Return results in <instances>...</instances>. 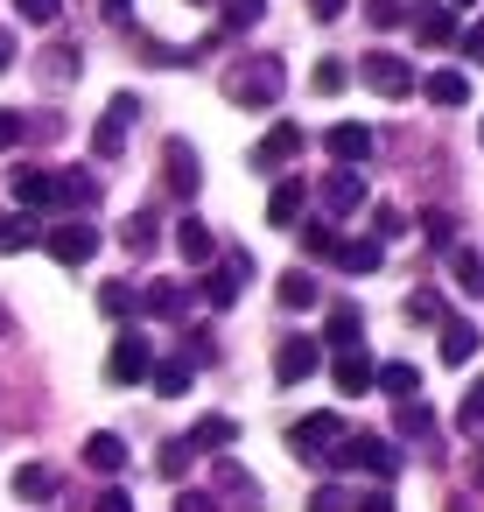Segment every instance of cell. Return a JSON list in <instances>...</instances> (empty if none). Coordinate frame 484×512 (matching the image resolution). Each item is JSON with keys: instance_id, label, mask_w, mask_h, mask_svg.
<instances>
[{"instance_id": "cell-1", "label": "cell", "mask_w": 484, "mask_h": 512, "mask_svg": "<svg viewBox=\"0 0 484 512\" xmlns=\"http://www.w3.org/2000/svg\"><path fill=\"white\" fill-rule=\"evenodd\" d=\"M281 85H288L281 57H253V64H232V71H225V99L246 106V113H253V106H274Z\"/></svg>"}, {"instance_id": "cell-2", "label": "cell", "mask_w": 484, "mask_h": 512, "mask_svg": "<svg viewBox=\"0 0 484 512\" xmlns=\"http://www.w3.org/2000/svg\"><path fill=\"white\" fill-rule=\"evenodd\" d=\"M358 78L379 92V99H414V64L407 57H393V50H365V64H358Z\"/></svg>"}, {"instance_id": "cell-3", "label": "cell", "mask_w": 484, "mask_h": 512, "mask_svg": "<svg viewBox=\"0 0 484 512\" xmlns=\"http://www.w3.org/2000/svg\"><path fill=\"white\" fill-rule=\"evenodd\" d=\"M148 372H155L148 330H120V344H113V358H106V379H113V386H141Z\"/></svg>"}, {"instance_id": "cell-4", "label": "cell", "mask_w": 484, "mask_h": 512, "mask_svg": "<svg viewBox=\"0 0 484 512\" xmlns=\"http://www.w3.org/2000/svg\"><path fill=\"white\" fill-rule=\"evenodd\" d=\"M323 372V344L316 337H281V351H274V386H302V379H316Z\"/></svg>"}, {"instance_id": "cell-5", "label": "cell", "mask_w": 484, "mask_h": 512, "mask_svg": "<svg viewBox=\"0 0 484 512\" xmlns=\"http://www.w3.org/2000/svg\"><path fill=\"white\" fill-rule=\"evenodd\" d=\"M337 435H344V421L337 414H302V421H288V456H330L337 449Z\"/></svg>"}, {"instance_id": "cell-6", "label": "cell", "mask_w": 484, "mask_h": 512, "mask_svg": "<svg viewBox=\"0 0 484 512\" xmlns=\"http://www.w3.org/2000/svg\"><path fill=\"white\" fill-rule=\"evenodd\" d=\"M8 190H15L22 211H64V204H57V176L36 169V162H15V169H8Z\"/></svg>"}, {"instance_id": "cell-7", "label": "cell", "mask_w": 484, "mask_h": 512, "mask_svg": "<svg viewBox=\"0 0 484 512\" xmlns=\"http://www.w3.org/2000/svg\"><path fill=\"white\" fill-rule=\"evenodd\" d=\"M43 246H50V260L85 267V260L99 253V232H92V218H71V225H50V232H43Z\"/></svg>"}, {"instance_id": "cell-8", "label": "cell", "mask_w": 484, "mask_h": 512, "mask_svg": "<svg viewBox=\"0 0 484 512\" xmlns=\"http://www.w3.org/2000/svg\"><path fill=\"white\" fill-rule=\"evenodd\" d=\"M295 155H302V127H295V120H274V127H267V141L253 148V169H260V176H281Z\"/></svg>"}, {"instance_id": "cell-9", "label": "cell", "mask_w": 484, "mask_h": 512, "mask_svg": "<svg viewBox=\"0 0 484 512\" xmlns=\"http://www.w3.org/2000/svg\"><path fill=\"white\" fill-rule=\"evenodd\" d=\"M330 463H337V470H393V449H386L379 435H351V428H344L337 449H330Z\"/></svg>"}, {"instance_id": "cell-10", "label": "cell", "mask_w": 484, "mask_h": 512, "mask_svg": "<svg viewBox=\"0 0 484 512\" xmlns=\"http://www.w3.org/2000/svg\"><path fill=\"white\" fill-rule=\"evenodd\" d=\"M323 148L337 155V169H358L379 141H372V127H365V120H337V127H323Z\"/></svg>"}, {"instance_id": "cell-11", "label": "cell", "mask_w": 484, "mask_h": 512, "mask_svg": "<svg viewBox=\"0 0 484 512\" xmlns=\"http://www.w3.org/2000/svg\"><path fill=\"white\" fill-rule=\"evenodd\" d=\"M162 183H169V197H197V183H204V169H197V148L190 141H169L162 148Z\"/></svg>"}, {"instance_id": "cell-12", "label": "cell", "mask_w": 484, "mask_h": 512, "mask_svg": "<svg viewBox=\"0 0 484 512\" xmlns=\"http://www.w3.org/2000/svg\"><path fill=\"white\" fill-rule=\"evenodd\" d=\"M134 120H141V99H134V92H120V99L106 106V120H99L92 148H99V155H120V141H127V127H134Z\"/></svg>"}, {"instance_id": "cell-13", "label": "cell", "mask_w": 484, "mask_h": 512, "mask_svg": "<svg viewBox=\"0 0 484 512\" xmlns=\"http://www.w3.org/2000/svg\"><path fill=\"white\" fill-rule=\"evenodd\" d=\"M316 197H323V211H330V218H344V211H358V204H365V176H358V169H337V176H323V190H316Z\"/></svg>"}, {"instance_id": "cell-14", "label": "cell", "mask_w": 484, "mask_h": 512, "mask_svg": "<svg viewBox=\"0 0 484 512\" xmlns=\"http://www.w3.org/2000/svg\"><path fill=\"white\" fill-rule=\"evenodd\" d=\"M372 379H379V365H372L365 351H337V365H330V386H337V393L358 400V393H372Z\"/></svg>"}, {"instance_id": "cell-15", "label": "cell", "mask_w": 484, "mask_h": 512, "mask_svg": "<svg viewBox=\"0 0 484 512\" xmlns=\"http://www.w3.org/2000/svg\"><path fill=\"white\" fill-rule=\"evenodd\" d=\"M232 435H239L232 414H197V428H183V449H190V456H197V449L218 456V449H232Z\"/></svg>"}, {"instance_id": "cell-16", "label": "cell", "mask_w": 484, "mask_h": 512, "mask_svg": "<svg viewBox=\"0 0 484 512\" xmlns=\"http://www.w3.org/2000/svg\"><path fill=\"white\" fill-rule=\"evenodd\" d=\"M309 204V183L302 176H274V197H267V225H295Z\"/></svg>"}, {"instance_id": "cell-17", "label": "cell", "mask_w": 484, "mask_h": 512, "mask_svg": "<svg viewBox=\"0 0 484 512\" xmlns=\"http://www.w3.org/2000/svg\"><path fill=\"white\" fill-rule=\"evenodd\" d=\"M239 281H246V260H225V267H211V274L197 281V295H204L211 309H232V302H239Z\"/></svg>"}, {"instance_id": "cell-18", "label": "cell", "mask_w": 484, "mask_h": 512, "mask_svg": "<svg viewBox=\"0 0 484 512\" xmlns=\"http://www.w3.org/2000/svg\"><path fill=\"white\" fill-rule=\"evenodd\" d=\"M407 22H414V36H421V43H456V15L442 8V0H421Z\"/></svg>"}, {"instance_id": "cell-19", "label": "cell", "mask_w": 484, "mask_h": 512, "mask_svg": "<svg viewBox=\"0 0 484 512\" xmlns=\"http://www.w3.org/2000/svg\"><path fill=\"white\" fill-rule=\"evenodd\" d=\"M337 267H344V274H379V267H386V246H379V239H344V246H337Z\"/></svg>"}, {"instance_id": "cell-20", "label": "cell", "mask_w": 484, "mask_h": 512, "mask_svg": "<svg viewBox=\"0 0 484 512\" xmlns=\"http://www.w3.org/2000/svg\"><path fill=\"white\" fill-rule=\"evenodd\" d=\"M323 337H330V351H365V316L358 309H330Z\"/></svg>"}, {"instance_id": "cell-21", "label": "cell", "mask_w": 484, "mask_h": 512, "mask_svg": "<svg viewBox=\"0 0 484 512\" xmlns=\"http://www.w3.org/2000/svg\"><path fill=\"white\" fill-rule=\"evenodd\" d=\"M477 344H484V330H477V323H442V365H470V358H477Z\"/></svg>"}, {"instance_id": "cell-22", "label": "cell", "mask_w": 484, "mask_h": 512, "mask_svg": "<svg viewBox=\"0 0 484 512\" xmlns=\"http://www.w3.org/2000/svg\"><path fill=\"white\" fill-rule=\"evenodd\" d=\"M218 8H225L218 43H225V36H246V29H260V22H267V0H218Z\"/></svg>"}, {"instance_id": "cell-23", "label": "cell", "mask_w": 484, "mask_h": 512, "mask_svg": "<svg viewBox=\"0 0 484 512\" xmlns=\"http://www.w3.org/2000/svg\"><path fill=\"white\" fill-rule=\"evenodd\" d=\"M120 239H127V253H141V260H148V253L162 246V218H155V211H141V218H127V225H120Z\"/></svg>"}, {"instance_id": "cell-24", "label": "cell", "mask_w": 484, "mask_h": 512, "mask_svg": "<svg viewBox=\"0 0 484 512\" xmlns=\"http://www.w3.org/2000/svg\"><path fill=\"white\" fill-rule=\"evenodd\" d=\"M190 372H197L190 358H162L148 379H155V393H162V400H183V393H190Z\"/></svg>"}, {"instance_id": "cell-25", "label": "cell", "mask_w": 484, "mask_h": 512, "mask_svg": "<svg viewBox=\"0 0 484 512\" xmlns=\"http://www.w3.org/2000/svg\"><path fill=\"white\" fill-rule=\"evenodd\" d=\"M85 463H92L99 477H113V470H127V442H120V435H92V442H85Z\"/></svg>"}, {"instance_id": "cell-26", "label": "cell", "mask_w": 484, "mask_h": 512, "mask_svg": "<svg viewBox=\"0 0 484 512\" xmlns=\"http://www.w3.org/2000/svg\"><path fill=\"white\" fill-rule=\"evenodd\" d=\"M50 491H57L50 463H22V470H15V498H22V505H43Z\"/></svg>"}, {"instance_id": "cell-27", "label": "cell", "mask_w": 484, "mask_h": 512, "mask_svg": "<svg viewBox=\"0 0 484 512\" xmlns=\"http://www.w3.org/2000/svg\"><path fill=\"white\" fill-rule=\"evenodd\" d=\"M421 92H428V106H463V99H470V78H463V71H435Z\"/></svg>"}, {"instance_id": "cell-28", "label": "cell", "mask_w": 484, "mask_h": 512, "mask_svg": "<svg viewBox=\"0 0 484 512\" xmlns=\"http://www.w3.org/2000/svg\"><path fill=\"white\" fill-rule=\"evenodd\" d=\"M57 204H71V211H92V204H99V183H92L85 169H71V176H57Z\"/></svg>"}, {"instance_id": "cell-29", "label": "cell", "mask_w": 484, "mask_h": 512, "mask_svg": "<svg viewBox=\"0 0 484 512\" xmlns=\"http://www.w3.org/2000/svg\"><path fill=\"white\" fill-rule=\"evenodd\" d=\"M176 253H183V260H190V267H204V260H211V253H218V246H211V232H204V225H197V218H183V225H176Z\"/></svg>"}, {"instance_id": "cell-30", "label": "cell", "mask_w": 484, "mask_h": 512, "mask_svg": "<svg viewBox=\"0 0 484 512\" xmlns=\"http://www.w3.org/2000/svg\"><path fill=\"white\" fill-rule=\"evenodd\" d=\"M393 428H400L407 442H421V435H435V414H428V400H400V414H393Z\"/></svg>"}, {"instance_id": "cell-31", "label": "cell", "mask_w": 484, "mask_h": 512, "mask_svg": "<svg viewBox=\"0 0 484 512\" xmlns=\"http://www.w3.org/2000/svg\"><path fill=\"white\" fill-rule=\"evenodd\" d=\"M281 309H316V274H281Z\"/></svg>"}, {"instance_id": "cell-32", "label": "cell", "mask_w": 484, "mask_h": 512, "mask_svg": "<svg viewBox=\"0 0 484 512\" xmlns=\"http://www.w3.org/2000/svg\"><path fill=\"white\" fill-rule=\"evenodd\" d=\"M141 309H148V316H176V309H183V288H176V281H148V288H141Z\"/></svg>"}, {"instance_id": "cell-33", "label": "cell", "mask_w": 484, "mask_h": 512, "mask_svg": "<svg viewBox=\"0 0 484 512\" xmlns=\"http://www.w3.org/2000/svg\"><path fill=\"white\" fill-rule=\"evenodd\" d=\"M372 386H386L393 400H414V386H421V372H414V365H379V379H372Z\"/></svg>"}, {"instance_id": "cell-34", "label": "cell", "mask_w": 484, "mask_h": 512, "mask_svg": "<svg viewBox=\"0 0 484 512\" xmlns=\"http://www.w3.org/2000/svg\"><path fill=\"white\" fill-rule=\"evenodd\" d=\"M218 491H232L239 505H260V484H253V477H246L239 463H218Z\"/></svg>"}, {"instance_id": "cell-35", "label": "cell", "mask_w": 484, "mask_h": 512, "mask_svg": "<svg viewBox=\"0 0 484 512\" xmlns=\"http://www.w3.org/2000/svg\"><path fill=\"white\" fill-rule=\"evenodd\" d=\"M449 267H456V288H463V295H477V302H484V253H456V260H449Z\"/></svg>"}, {"instance_id": "cell-36", "label": "cell", "mask_w": 484, "mask_h": 512, "mask_svg": "<svg viewBox=\"0 0 484 512\" xmlns=\"http://www.w3.org/2000/svg\"><path fill=\"white\" fill-rule=\"evenodd\" d=\"M22 246H36V218H8V211H0V253H22Z\"/></svg>"}, {"instance_id": "cell-37", "label": "cell", "mask_w": 484, "mask_h": 512, "mask_svg": "<svg viewBox=\"0 0 484 512\" xmlns=\"http://www.w3.org/2000/svg\"><path fill=\"white\" fill-rule=\"evenodd\" d=\"M337 246H344V239H337L330 225H302V253H309V260H337Z\"/></svg>"}, {"instance_id": "cell-38", "label": "cell", "mask_w": 484, "mask_h": 512, "mask_svg": "<svg viewBox=\"0 0 484 512\" xmlns=\"http://www.w3.org/2000/svg\"><path fill=\"white\" fill-rule=\"evenodd\" d=\"M99 309H106V316H134V309H141V295H134L127 281H106V288H99Z\"/></svg>"}, {"instance_id": "cell-39", "label": "cell", "mask_w": 484, "mask_h": 512, "mask_svg": "<svg viewBox=\"0 0 484 512\" xmlns=\"http://www.w3.org/2000/svg\"><path fill=\"white\" fill-rule=\"evenodd\" d=\"M155 470H162V477H183V470H190V449H183V435L155 449Z\"/></svg>"}, {"instance_id": "cell-40", "label": "cell", "mask_w": 484, "mask_h": 512, "mask_svg": "<svg viewBox=\"0 0 484 512\" xmlns=\"http://www.w3.org/2000/svg\"><path fill=\"white\" fill-rule=\"evenodd\" d=\"M456 428H470V435L484 428V379H477V386L463 393V407H456Z\"/></svg>"}, {"instance_id": "cell-41", "label": "cell", "mask_w": 484, "mask_h": 512, "mask_svg": "<svg viewBox=\"0 0 484 512\" xmlns=\"http://www.w3.org/2000/svg\"><path fill=\"white\" fill-rule=\"evenodd\" d=\"M393 232H407V211H393V204H379V211H372V239L386 246Z\"/></svg>"}, {"instance_id": "cell-42", "label": "cell", "mask_w": 484, "mask_h": 512, "mask_svg": "<svg viewBox=\"0 0 484 512\" xmlns=\"http://www.w3.org/2000/svg\"><path fill=\"white\" fill-rule=\"evenodd\" d=\"M309 512H351V491L344 484H323V491H309Z\"/></svg>"}, {"instance_id": "cell-43", "label": "cell", "mask_w": 484, "mask_h": 512, "mask_svg": "<svg viewBox=\"0 0 484 512\" xmlns=\"http://www.w3.org/2000/svg\"><path fill=\"white\" fill-rule=\"evenodd\" d=\"M15 15H22V22H57L64 0H15Z\"/></svg>"}, {"instance_id": "cell-44", "label": "cell", "mask_w": 484, "mask_h": 512, "mask_svg": "<svg viewBox=\"0 0 484 512\" xmlns=\"http://www.w3.org/2000/svg\"><path fill=\"white\" fill-rule=\"evenodd\" d=\"M407 316H414V323H421V316H442V295H435V288H414V295H407Z\"/></svg>"}, {"instance_id": "cell-45", "label": "cell", "mask_w": 484, "mask_h": 512, "mask_svg": "<svg viewBox=\"0 0 484 512\" xmlns=\"http://www.w3.org/2000/svg\"><path fill=\"white\" fill-rule=\"evenodd\" d=\"M22 134H29V120H22V113H8V106H0V155H8V148H15Z\"/></svg>"}, {"instance_id": "cell-46", "label": "cell", "mask_w": 484, "mask_h": 512, "mask_svg": "<svg viewBox=\"0 0 484 512\" xmlns=\"http://www.w3.org/2000/svg\"><path fill=\"white\" fill-rule=\"evenodd\" d=\"M176 512H218V498H211V491H197V484H190V491H176Z\"/></svg>"}, {"instance_id": "cell-47", "label": "cell", "mask_w": 484, "mask_h": 512, "mask_svg": "<svg viewBox=\"0 0 484 512\" xmlns=\"http://www.w3.org/2000/svg\"><path fill=\"white\" fill-rule=\"evenodd\" d=\"M456 50H463L470 64H484V22H477V29H463V36H456Z\"/></svg>"}, {"instance_id": "cell-48", "label": "cell", "mask_w": 484, "mask_h": 512, "mask_svg": "<svg viewBox=\"0 0 484 512\" xmlns=\"http://www.w3.org/2000/svg\"><path fill=\"white\" fill-rule=\"evenodd\" d=\"M365 15H372L379 29H393V22H400V0H365Z\"/></svg>"}, {"instance_id": "cell-49", "label": "cell", "mask_w": 484, "mask_h": 512, "mask_svg": "<svg viewBox=\"0 0 484 512\" xmlns=\"http://www.w3.org/2000/svg\"><path fill=\"white\" fill-rule=\"evenodd\" d=\"M92 512H134V498H127V491H99Z\"/></svg>"}, {"instance_id": "cell-50", "label": "cell", "mask_w": 484, "mask_h": 512, "mask_svg": "<svg viewBox=\"0 0 484 512\" xmlns=\"http://www.w3.org/2000/svg\"><path fill=\"white\" fill-rule=\"evenodd\" d=\"M344 8H351V0H309V22H337Z\"/></svg>"}, {"instance_id": "cell-51", "label": "cell", "mask_w": 484, "mask_h": 512, "mask_svg": "<svg viewBox=\"0 0 484 512\" xmlns=\"http://www.w3.org/2000/svg\"><path fill=\"white\" fill-rule=\"evenodd\" d=\"M344 85V64H316V92H337Z\"/></svg>"}, {"instance_id": "cell-52", "label": "cell", "mask_w": 484, "mask_h": 512, "mask_svg": "<svg viewBox=\"0 0 484 512\" xmlns=\"http://www.w3.org/2000/svg\"><path fill=\"white\" fill-rule=\"evenodd\" d=\"M351 512H393V498L386 491H365V498H351Z\"/></svg>"}, {"instance_id": "cell-53", "label": "cell", "mask_w": 484, "mask_h": 512, "mask_svg": "<svg viewBox=\"0 0 484 512\" xmlns=\"http://www.w3.org/2000/svg\"><path fill=\"white\" fill-rule=\"evenodd\" d=\"M8 64H15V36H8V29H0V71H8Z\"/></svg>"}, {"instance_id": "cell-54", "label": "cell", "mask_w": 484, "mask_h": 512, "mask_svg": "<svg viewBox=\"0 0 484 512\" xmlns=\"http://www.w3.org/2000/svg\"><path fill=\"white\" fill-rule=\"evenodd\" d=\"M106 8H113V15H127V0H106Z\"/></svg>"}, {"instance_id": "cell-55", "label": "cell", "mask_w": 484, "mask_h": 512, "mask_svg": "<svg viewBox=\"0 0 484 512\" xmlns=\"http://www.w3.org/2000/svg\"><path fill=\"white\" fill-rule=\"evenodd\" d=\"M190 8H218V0H190Z\"/></svg>"}, {"instance_id": "cell-56", "label": "cell", "mask_w": 484, "mask_h": 512, "mask_svg": "<svg viewBox=\"0 0 484 512\" xmlns=\"http://www.w3.org/2000/svg\"><path fill=\"white\" fill-rule=\"evenodd\" d=\"M0 337H8V309H0Z\"/></svg>"}, {"instance_id": "cell-57", "label": "cell", "mask_w": 484, "mask_h": 512, "mask_svg": "<svg viewBox=\"0 0 484 512\" xmlns=\"http://www.w3.org/2000/svg\"><path fill=\"white\" fill-rule=\"evenodd\" d=\"M449 512H463V498H456V505H449Z\"/></svg>"}, {"instance_id": "cell-58", "label": "cell", "mask_w": 484, "mask_h": 512, "mask_svg": "<svg viewBox=\"0 0 484 512\" xmlns=\"http://www.w3.org/2000/svg\"><path fill=\"white\" fill-rule=\"evenodd\" d=\"M456 8H470V0H456Z\"/></svg>"}]
</instances>
